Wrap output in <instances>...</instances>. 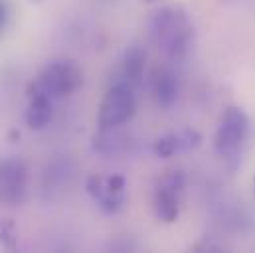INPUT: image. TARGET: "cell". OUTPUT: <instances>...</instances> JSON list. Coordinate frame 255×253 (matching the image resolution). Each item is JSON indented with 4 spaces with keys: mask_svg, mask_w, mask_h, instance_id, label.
<instances>
[{
    "mask_svg": "<svg viewBox=\"0 0 255 253\" xmlns=\"http://www.w3.org/2000/svg\"><path fill=\"white\" fill-rule=\"evenodd\" d=\"M136 113V97L134 87L125 81L113 83L107 93L101 99L99 111H97V128H121Z\"/></svg>",
    "mask_w": 255,
    "mask_h": 253,
    "instance_id": "obj_4",
    "label": "cell"
},
{
    "mask_svg": "<svg viewBox=\"0 0 255 253\" xmlns=\"http://www.w3.org/2000/svg\"><path fill=\"white\" fill-rule=\"evenodd\" d=\"M26 97H28V107L24 113L26 125L32 130H44L52 123V117H54V105H52L54 99L34 83L28 85Z\"/></svg>",
    "mask_w": 255,
    "mask_h": 253,
    "instance_id": "obj_10",
    "label": "cell"
},
{
    "mask_svg": "<svg viewBox=\"0 0 255 253\" xmlns=\"http://www.w3.org/2000/svg\"><path fill=\"white\" fill-rule=\"evenodd\" d=\"M144 2H156V0H144Z\"/></svg>",
    "mask_w": 255,
    "mask_h": 253,
    "instance_id": "obj_17",
    "label": "cell"
},
{
    "mask_svg": "<svg viewBox=\"0 0 255 253\" xmlns=\"http://www.w3.org/2000/svg\"><path fill=\"white\" fill-rule=\"evenodd\" d=\"M184 190H186V174L182 170H170L160 178L152 194V212L158 222L174 224L180 218Z\"/></svg>",
    "mask_w": 255,
    "mask_h": 253,
    "instance_id": "obj_5",
    "label": "cell"
},
{
    "mask_svg": "<svg viewBox=\"0 0 255 253\" xmlns=\"http://www.w3.org/2000/svg\"><path fill=\"white\" fill-rule=\"evenodd\" d=\"M202 144V132L196 128H182L178 132L162 134L154 140L152 152L158 158H172L180 152H190Z\"/></svg>",
    "mask_w": 255,
    "mask_h": 253,
    "instance_id": "obj_9",
    "label": "cell"
},
{
    "mask_svg": "<svg viewBox=\"0 0 255 253\" xmlns=\"http://www.w3.org/2000/svg\"><path fill=\"white\" fill-rule=\"evenodd\" d=\"M150 40L172 62H180L190 54L196 38L194 22L182 6H162L148 22Z\"/></svg>",
    "mask_w": 255,
    "mask_h": 253,
    "instance_id": "obj_1",
    "label": "cell"
},
{
    "mask_svg": "<svg viewBox=\"0 0 255 253\" xmlns=\"http://www.w3.org/2000/svg\"><path fill=\"white\" fill-rule=\"evenodd\" d=\"M77 178V164L69 156L50 160L42 174V194L48 202L62 200Z\"/></svg>",
    "mask_w": 255,
    "mask_h": 253,
    "instance_id": "obj_8",
    "label": "cell"
},
{
    "mask_svg": "<svg viewBox=\"0 0 255 253\" xmlns=\"http://www.w3.org/2000/svg\"><path fill=\"white\" fill-rule=\"evenodd\" d=\"M152 91H154V99L160 107L168 109L176 103L178 93H180V83L176 73L170 67H158L152 79Z\"/></svg>",
    "mask_w": 255,
    "mask_h": 253,
    "instance_id": "obj_11",
    "label": "cell"
},
{
    "mask_svg": "<svg viewBox=\"0 0 255 253\" xmlns=\"http://www.w3.org/2000/svg\"><path fill=\"white\" fill-rule=\"evenodd\" d=\"M125 146H127V140L119 132V128H107V130L99 128V132L93 136V150L101 154H117L125 150Z\"/></svg>",
    "mask_w": 255,
    "mask_h": 253,
    "instance_id": "obj_13",
    "label": "cell"
},
{
    "mask_svg": "<svg viewBox=\"0 0 255 253\" xmlns=\"http://www.w3.org/2000/svg\"><path fill=\"white\" fill-rule=\"evenodd\" d=\"M146 69V52L140 46H128L121 58V81L136 87L140 85Z\"/></svg>",
    "mask_w": 255,
    "mask_h": 253,
    "instance_id": "obj_12",
    "label": "cell"
},
{
    "mask_svg": "<svg viewBox=\"0 0 255 253\" xmlns=\"http://www.w3.org/2000/svg\"><path fill=\"white\" fill-rule=\"evenodd\" d=\"M250 136V117L248 113L238 107V105H230L226 107V111L220 117V123L214 134V150L216 154L236 166V162L240 160V154L248 142Z\"/></svg>",
    "mask_w": 255,
    "mask_h": 253,
    "instance_id": "obj_2",
    "label": "cell"
},
{
    "mask_svg": "<svg viewBox=\"0 0 255 253\" xmlns=\"http://www.w3.org/2000/svg\"><path fill=\"white\" fill-rule=\"evenodd\" d=\"M32 83L56 101V99L69 97L81 89L83 71L73 60L60 58V60H52L46 63Z\"/></svg>",
    "mask_w": 255,
    "mask_h": 253,
    "instance_id": "obj_3",
    "label": "cell"
},
{
    "mask_svg": "<svg viewBox=\"0 0 255 253\" xmlns=\"http://www.w3.org/2000/svg\"><path fill=\"white\" fill-rule=\"evenodd\" d=\"M30 2H34V4H40V2H44V0H30Z\"/></svg>",
    "mask_w": 255,
    "mask_h": 253,
    "instance_id": "obj_16",
    "label": "cell"
},
{
    "mask_svg": "<svg viewBox=\"0 0 255 253\" xmlns=\"http://www.w3.org/2000/svg\"><path fill=\"white\" fill-rule=\"evenodd\" d=\"M194 250H212V252H220V246H214V244H210V242H202V244H198V246H194Z\"/></svg>",
    "mask_w": 255,
    "mask_h": 253,
    "instance_id": "obj_14",
    "label": "cell"
},
{
    "mask_svg": "<svg viewBox=\"0 0 255 253\" xmlns=\"http://www.w3.org/2000/svg\"><path fill=\"white\" fill-rule=\"evenodd\" d=\"M30 194V168L20 156L0 158V204L20 206Z\"/></svg>",
    "mask_w": 255,
    "mask_h": 253,
    "instance_id": "obj_7",
    "label": "cell"
},
{
    "mask_svg": "<svg viewBox=\"0 0 255 253\" xmlns=\"http://www.w3.org/2000/svg\"><path fill=\"white\" fill-rule=\"evenodd\" d=\"M2 20H4V6L0 4V24H2Z\"/></svg>",
    "mask_w": 255,
    "mask_h": 253,
    "instance_id": "obj_15",
    "label": "cell"
},
{
    "mask_svg": "<svg viewBox=\"0 0 255 253\" xmlns=\"http://www.w3.org/2000/svg\"><path fill=\"white\" fill-rule=\"evenodd\" d=\"M85 190L103 214H119L127 204V180L121 174H91Z\"/></svg>",
    "mask_w": 255,
    "mask_h": 253,
    "instance_id": "obj_6",
    "label": "cell"
}]
</instances>
